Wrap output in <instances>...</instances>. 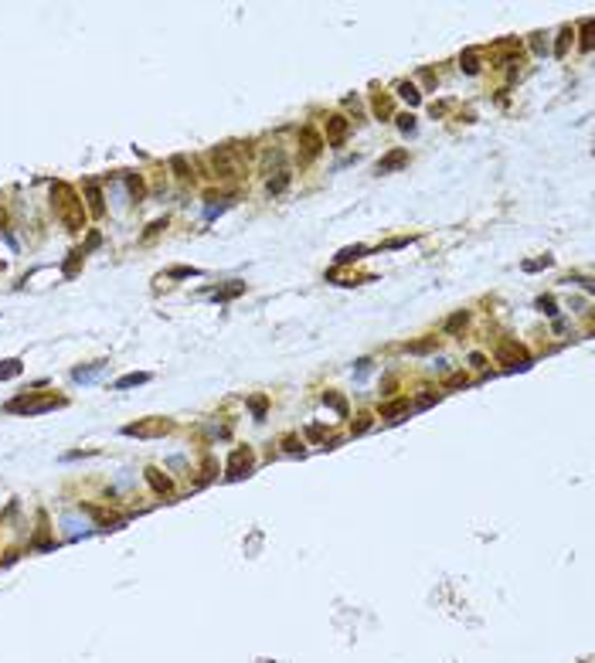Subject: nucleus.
<instances>
[{"label": "nucleus", "mask_w": 595, "mask_h": 663, "mask_svg": "<svg viewBox=\"0 0 595 663\" xmlns=\"http://www.w3.org/2000/svg\"><path fill=\"white\" fill-rule=\"evenodd\" d=\"M368 371H371V360H357V378H364Z\"/></svg>", "instance_id": "ea45409f"}, {"label": "nucleus", "mask_w": 595, "mask_h": 663, "mask_svg": "<svg viewBox=\"0 0 595 663\" xmlns=\"http://www.w3.org/2000/svg\"><path fill=\"white\" fill-rule=\"evenodd\" d=\"M0 228H4V211H0Z\"/></svg>", "instance_id": "79ce46f5"}, {"label": "nucleus", "mask_w": 595, "mask_h": 663, "mask_svg": "<svg viewBox=\"0 0 595 663\" xmlns=\"http://www.w3.org/2000/svg\"><path fill=\"white\" fill-rule=\"evenodd\" d=\"M146 381H150V374H146V371H136V374H126V378H119L113 388H116V391H123V388H136V384H146Z\"/></svg>", "instance_id": "f8f14e48"}, {"label": "nucleus", "mask_w": 595, "mask_h": 663, "mask_svg": "<svg viewBox=\"0 0 595 663\" xmlns=\"http://www.w3.org/2000/svg\"><path fill=\"white\" fill-rule=\"evenodd\" d=\"M551 266V255H544V259H531V262H524V269L527 272H538V269H548Z\"/></svg>", "instance_id": "c85d7f7f"}, {"label": "nucleus", "mask_w": 595, "mask_h": 663, "mask_svg": "<svg viewBox=\"0 0 595 663\" xmlns=\"http://www.w3.org/2000/svg\"><path fill=\"white\" fill-rule=\"evenodd\" d=\"M82 255L85 252H72V259L65 262V276H75V269H79V262H82Z\"/></svg>", "instance_id": "c756f323"}, {"label": "nucleus", "mask_w": 595, "mask_h": 663, "mask_svg": "<svg viewBox=\"0 0 595 663\" xmlns=\"http://www.w3.org/2000/svg\"><path fill=\"white\" fill-rule=\"evenodd\" d=\"M568 38H572V27H565L561 38H558V48H554V55H565V48H568Z\"/></svg>", "instance_id": "473e14b6"}, {"label": "nucleus", "mask_w": 595, "mask_h": 663, "mask_svg": "<svg viewBox=\"0 0 595 663\" xmlns=\"http://www.w3.org/2000/svg\"><path fill=\"white\" fill-rule=\"evenodd\" d=\"M146 483L153 486L157 493H174V483H170V480H167V476H163L160 470H153V466L146 470Z\"/></svg>", "instance_id": "9d476101"}, {"label": "nucleus", "mask_w": 595, "mask_h": 663, "mask_svg": "<svg viewBox=\"0 0 595 663\" xmlns=\"http://www.w3.org/2000/svg\"><path fill=\"white\" fill-rule=\"evenodd\" d=\"M439 402V394H422L418 398V408H428V405H436Z\"/></svg>", "instance_id": "e433bc0d"}, {"label": "nucleus", "mask_w": 595, "mask_h": 663, "mask_svg": "<svg viewBox=\"0 0 595 663\" xmlns=\"http://www.w3.org/2000/svg\"><path fill=\"white\" fill-rule=\"evenodd\" d=\"M21 374V360H0V381H7V378H17Z\"/></svg>", "instance_id": "412c9836"}, {"label": "nucleus", "mask_w": 595, "mask_h": 663, "mask_svg": "<svg viewBox=\"0 0 595 663\" xmlns=\"http://www.w3.org/2000/svg\"><path fill=\"white\" fill-rule=\"evenodd\" d=\"M323 150V136L316 133L313 126H303L300 129V163H313Z\"/></svg>", "instance_id": "423d86ee"}, {"label": "nucleus", "mask_w": 595, "mask_h": 663, "mask_svg": "<svg viewBox=\"0 0 595 663\" xmlns=\"http://www.w3.org/2000/svg\"><path fill=\"white\" fill-rule=\"evenodd\" d=\"M459 68L466 72V75H476L480 72V61H476V51H462V58H459Z\"/></svg>", "instance_id": "6ab92c4d"}, {"label": "nucleus", "mask_w": 595, "mask_h": 663, "mask_svg": "<svg viewBox=\"0 0 595 663\" xmlns=\"http://www.w3.org/2000/svg\"><path fill=\"white\" fill-rule=\"evenodd\" d=\"M102 368H106V360H95V364H89V368H75V371H72V378H75V381H92V378H95Z\"/></svg>", "instance_id": "ddd939ff"}, {"label": "nucleus", "mask_w": 595, "mask_h": 663, "mask_svg": "<svg viewBox=\"0 0 595 663\" xmlns=\"http://www.w3.org/2000/svg\"><path fill=\"white\" fill-rule=\"evenodd\" d=\"M405 163H408V150H391V153H384V157L374 163V174H394V170H402Z\"/></svg>", "instance_id": "1a4fd4ad"}, {"label": "nucleus", "mask_w": 595, "mask_h": 663, "mask_svg": "<svg viewBox=\"0 0 595 663\" xmlns=\"http://www.w3.org/2000/svg\"><path fill=\"white\" fill-rule=\"evenodd\" d=\"M497 360L500 364H507V368H531V360H527V350H524V344H517V340H500L497 344Z\"/></svg>", "instance_id": "39448f33"}, {"label": "nucleus", "mask_w": 595, "mask_h": 663, "mask_svg": "<svg viewBox=\"0 0 595 663\" xmlns=\"http://www.w3.org/2000/svg\"><path fill=\"white\" fill-rule=\"evenodd\" d=\"M323 402H326V405H330V408H337L340 415H347V402H344V398H340V394H334V391H326V394H323Z\"/></svg>", "instance_id": "393cba45"}, {"label": "nucleus", "mask_w": 595, "mask_h": 663, "mask_svg": "<svg viewBox=\"0 0 595 663\" xmlns=\"http://www.w3.org/2000/svg\"><path fill=\"white\" fill-rule=\"evenodd\" d=\"M51 204H55V214L61 218V225L68 228V231H79L82 221H85V214H82V201H79V194L72 191L68 184H51Z\"/></svg>", "instance_id": "f257e3e1"}, {"label": "nucleus", "mask_w": 595, "mask_h": 663, "mask_svg": "<svg viewBox=\"0 0 595 663\" xmlns=\"http://www.w3.org/2000/svg\"><path fill=\"white\" fill-rule=\"evenodd\" d=\"M238 153H242L238 146H218V150H211L214 177H218V180H238V177H242L245 167H242V157H238Z\"/></svg>", "instance_id": "f03ea898"}, {"label": "nucleus", "mask_w": 595, "mask_h": 663, "mask_svg": "<svg viewBox=\"0 0 595 663\" xmlns=\"http://www.w3.org/2000/svg\"><path fill=\"white\" fill-rule=\"evenodd\" d=\"M368 428H371V418L364 415V418L357 422V425H354V436H360V432H368Z\"/></svg>", "instance_id": "4c0bfd02"}, {"label": "nucleus", "mask_w": 595, "mask_h": 663, "mask_svg": "<svg viewBox=\"0 0 595 663\" xmlns=\"http://www.w3.org/2000/svg\"><path fill=\"white\" fill-rule=\"evenodd\" d=\"M170 422L167 418H140V422H133V425H126L123 428V436H136V439H160V436H167L170 432Z\"/></svg>", "instance_id": "20e7f679"}, {"label": "nucleus", "mask_w": 595, "mask_h": 663, "mask_svg": "<svg viewBox=\"0 0 595 663\" xmlns=\"http://www.w3.org/2000/svg\"><path fill=\"white\" fill-rule=\"evenodd\" d=\"M398 129H402V133H415V116H412V113L398 116Z\"/></svg>", "instance_id": "cd10ccee"}, {"label": "nucleus", "mask_w": 595, "mask_h": 663, "mask_svg": "<svg viewBox=\"0 0 595 663\" xmlns=\"http://www.w3.org/2000/svg\"><path fill=\"white\" fill-rule=\"evenodd\" d=\"M252 466H255L252 449H248V446H238V449L228 456V480H242V476H248Z\"/></svg>", "instance_id": "0eeeda50"}, {"label": "nucleus", "mask_w": 595, "mask_h": 663, "mask_svg": "<svg viewBox=\"0 0 595 663\" xmlns=\"http://www.w3.org/2000/svg\"><path fill=\"white\" fill-rule=\"evenodd\" d=\"M65 398H55V394H21L7 402V412H17V415H41V412H51V408H61Z\"/></svg>", "instance_id": "7ed1b4c3"}, {"label": "nucleus", "mask_w": 595, "mask_h": 663, "mask_svg": "<svg viewBox=\"0 0 595 663\" xmlns=\"http://www.w3.org/2000/svg\"><path fill=\"white\" fill-rule=\"evenodd\" d=\"M466 320H470V316L462 313V310H459V313H452L449 320H446V334H459L462 326H466Z\"/></svg>", "instance_id": "4be33fe9"}, {"label": "nucleus", "mask_w": 595, "mask_h": 663, "mask_svg": "<svg viewBox=\"0 0 595 663\" xmlns=\"http://www.w3.org/2000/svg\"><path fill=\"white\" fill-rule=\"evenodd\" d=\"M248 405H252V415H255V418H266V405H269V402H266V394H255Z\"/></svg>", "instance_id": "bb28decb"}, {"label": "nucleus", "mask_w": 595, "mask_h": 663, "mask_svg": "<svg viewBox=\"0 0 595 663\" xmlns=\"http://www.w3.org/2000/svg\"><path fill=\"white\" fill-rule=\"evenodd\" d=\"M347 133H350V123L344 119V116H326V140L323 143H330V146H344V140H347Z\"/></svg>", "instance_id": "6e6552de"}, {"label": "nucleus", "mask_w": 595, "mask_h": 663, "mask_svg": "<svg viewBox=\"0 0 595 663\" xmlns=\"http://www.w3.org/2000/svg\"><path fill=\"white\" fill-rule=\"evenodd\" d=\"M170 276H174V279H187V276H197V269H184V266H180V269H170Z\"/></svg>", "instance_id": "c9c22d12"}, {"label": "nucleus", "mask_w": 595, "mask_h": 663, "mask_svg": "<svg viewBox=\"0 0 595 663\" xmlns=\"http://www.w3.org/2000/svg\"><path fill=\"white\" fill-rule=\"evenodd\" d=\"M398 95H402L408 106H418V102H422V92H418L412 82H398Z\"/></svg>", "instance_id": "4468645a"}, {"label": "nucleus", "mask_w": 595, "mask_h": 663, "mask_svg": "<svg viewBox=\"0 0 595 663\" xmlns=\"http://www.w3.org/2000/svg\"><path fill=\"white\" fill-rule=\"evenodd\" d=\"M432 347H436V337H428V340H415V344H408V354H428Z\"/></svg>", "instance_id": "a878e982"}, {"label": "nucleus", "mask_w": 595, "mask_h": 663, "mask_svg": "<svg viewBox=\"0 0 595 663\" xmlns=\"http://www.w3.org/2000/svg\"><path fill=\"white\" fill-rule=\"evenodd\" d=\"M582 34H585V38H582V48L588 51V48H592V38H588V34H592V21H585V24H582Z\"/></svg>", "instance_id": "f704fd0d"}, {"label": "nucleus", "mask_w": 595, "mask_h": 663, "mask_svg": "<svg viewBox=\"0 0 595 663\" xmlns=\"http://www.w3.org/2000/svg\"><path fill=\"white\" fill-rule=\"evenodd\" d=\"M368 248L364 245H347V248H340L337 252V266H347V262H354V259H360Z\"/></svg>", "instance_id": "2eb2a0df"}, {"label": "nucleus", "mask_w": 595, "mask_h": 663, "mask_svg": "<svg viewBox=\"0 0 595 663\" xmlns=\"http://www.w3.org/2000/svg\"><path fill=\"white\" fill-rule=\"evenodd\" d=\"M470 364H476V368H483V364H486V357H483V354H470Z\"/></svg>", "instance_id": "a19ab883"}, {"label": "nucleus", "mask_w": 595, "mask_h": 663, "mask_svg": "<svg viewBox=\"0 0 595 663\" xmlns=\"http://www.w3.org/2000/svg\"><path fill=\"white\" fill-rule=\"evenodd\" d=\"M85 514H92L99 524H119V514H113V510H102V507H85Z\"/></svg>", "instance_id": "a211bd4d"}, {"label": "nucleus", "mask_w": 595, "mask_h": 663, "mask_svg": "<svg viewBox=\"0 0 595 663\" xmlns=\"http://www.w3.org/2000/svg\"><path fill=\"white\" fill-rule=\"evenodd\" d=\"M211 476H214V459H208V462H204V473H201V483H204V480H211Z\"/></svg>", "instance_id": "58836bf2"}, {"label": "nucleus", "mask_w": 595, "mask_h": 663, "mask_svg": "<svg viewBox=\"0 0 595 663\" xmlns=\"http://www.w3.org/2000/svg\"><path fill=\"white\" fill-rule=\"evenodd\" d=\"M538 310H541V313H548V316H554V313H558V310H554V300H551V296H541V300H538Z\"/></svg>", "instance_id": "7c9ffc66"}, {"label": "nucleus", "mask_w": 595, "mask_h": 663, "mask_svg": "<svg viewBox=\"0 0 595 663\" xmlns=\"http://www.w3.org/2000/svg\"><path fill=\"white\" fill-rule=\"evenodd\" d=\"M466 384H470V378H466V374H452L449 381H446V388H466Z\"/></svg>", "instance_id": "72a5a7b5"}, {"label": "nucleus", "mask_w": 595, "mask_h": 663, "mask_svg": "<svg viewBox=\"0 0 595 663\" xmlns=\"http://www.w3.org/2000/svg\"><path fill=\"white\" fill-rule=\"evenodd\" d=\"M85 194H89V208H92V214L99 218V214L106 211V204H102V191L95 187V184H89V187H85Z\"/></svg>", "instance_id": "f3484780"}, {"label": "nucleus", "mask_w": 595, "mask_h": 663, "mask_svg": "<svg viewBox=\"0 0 595 663\" xmlns=\"http://www.w3.org/2000/svg\"><path fill=\"white\" fill-rule=\"evenodd\" d=\"M126 184H129V191H133L136 201H140V197H143V180H140V177H126Z\"/></svg>", "instance_id": "2f4dec72"}, {"label": "nucleus", "mask_w": 595, "mask_h": 663, "mask_svg": "<svg viewBox=\"0 0 595 663\" xmlns=\"http://www.w3.org/2000/svg\"><path fill=\"white\" fill-rule=\"evenodd\" d=\"M286 187H289V170H279V174L269 180V194H282Z\"/></svg>", "instance_id": "aec40b11"}, {"label": "nucleus", "mask_w": 595, "mask_h": 663, "mask_svg": "<svg viewBox=\"0 0 595 663\" xmlns=\"http://www.w3.org/2000/svg\"><path fill=\"white\" fill-rule=\"evenodd\" d=\"M242 292H245V282H232V286H225V289L214 292V300H218V303H228V300H235V296H242Z\"/></svg>", "instance_id": "dca6fc26"}, {"label": "nucleus", "mask_w": 595, "mask_h": 663, "mask_svg": "<svg viewBox=\"0 0 595 663\" xmlns=\"http://www.w3.org/2000/svg\"><path fill=\"white\" fill-rule=\"evenodd\" d=\"M374 113L388 119V116H391V99H388V95H374Z\"/></svg>", "instance_id": "b1692460"}, {"label": "nucleus", "mask_w": 595, "mask_h": 663, "mask_svg": "<svg viewBox=\"0 0 595 663\" xmlns=\"http://www.w3.org/2000/svg\"><path fill=\"white\" fill-rule=\"evenodd\" d=\"M170 170H177V177H180V180H187V177H191V167H187V160H184V157H170Z\"/></svg>", "instance_id": "5701e85b"}, {"label": "nucleus", "mask_w": 595, "mask_h": 663, "mask_svg": "<svg viewBox=\"0 0 595 663\" xmlns=\"http://www.w3.org/2000/svg\"><path fill=\"white\" fill-rule=\"evenodd\" d=\"M408 412V398H394V402H384L381 405V418H398Z\"/></svg>", "instance_id": "9b49d317"}]
</instances>
